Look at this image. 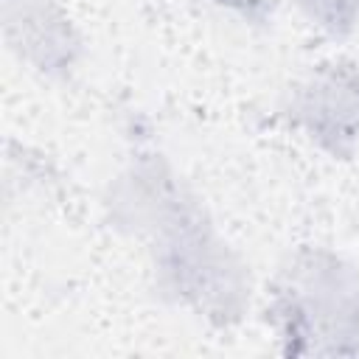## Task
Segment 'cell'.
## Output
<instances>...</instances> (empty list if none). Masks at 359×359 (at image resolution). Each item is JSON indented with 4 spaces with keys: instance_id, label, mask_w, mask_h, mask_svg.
<instances>
[{
    "instance_id": "1",
    "label": "cell",
    "mask_w": 359,
    "mask_h": 359,
    "mask_svg": "<svg viewBox=\"0 0 359 359\" xmlns=\"http://www.w3.org/2000/svg\"><path fill=\"white\" fill-rule=\"evenodd\" d=\"M294 118L331 151H348L359 135V62H337L311 76L297 93Z\"/></svg>"
},
{
    "instance_id": "2",
    "label": "cell",
    "mask_w": 359,
    "mask_h": 359,
    "mask_svg": "<svg viewBox=\"0 0 359 359\" xmlns=\"http://www.w3.org/2000/svg\"><path fill=\"white\" fill-rule=\"evenodd\" d=\"M6 39L39 70L56 73L73 65L79 42L70 22L48 0H6Z\"/></svg>"
},
{
    "instance_id": "3",
    "label": "cell",
    "mask_w": 359,
    "mask_h": 359,
    "mask_svg": "<svg viewBox=\"0 0 359 359\" xmlns=\"http://www.w3.org/2000/svg\"><path fill=\"white\" fill-rule=\"evenodd\" d=\"M216 3H222V6H233V8L244 11V14H255V11L264 6V0H216Z\"/></svg>"
}]
</instances>
